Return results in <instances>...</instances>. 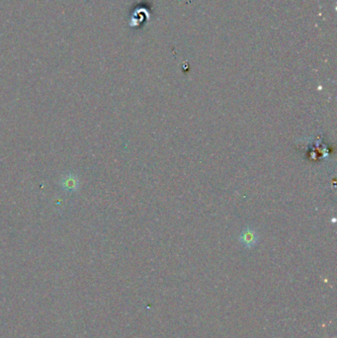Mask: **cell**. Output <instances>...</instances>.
Here are the masks:
<instances>
[{
  "instance_id": "obj_1",
  "label": "cell",
  "mask_w": 337,
  "mask_h": 338,
  "mask_svg": "<svg viewBox=\"0 0 337 338\" xmlns=\"http://www.w3.org/2000/svg\"><path fill=\"white\" fill-rule=\"evenodd\" d=\"M258 239L259 236L257 231L252 227H245L239 236V240L241 244L246 248L253 247L257 243Z\"/></svg>"
},
{
  "instance_id": "obj_2",
  "label": "cell",
  "mask_w": 337,
  "mask_h": 338,
  "mask_svg": "<svg viewBox=\"0 0 337 338\" xmlns=\"http://www.w3.org/2000/svg\"><path fill=\"white\" fill-rule=\"evenodd\" d=\"M60 184L63 191L74 192L80 188V179L73 174H68L61 177Z\"/></svg>"
}]
</instances>
